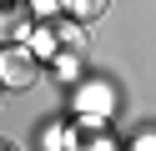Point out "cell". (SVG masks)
<instances>
[{
	"instance_id": "obj_8",
	"label": "cell",
	"mask_w": 156,
	"mask_h": 151,
	"mask_svg": "<svg viewBox=\"0 0 156 151\" xmlns=\"http://www.w3.org/2000/svg\"><path fill=\"white\" fill-rule=\"evenodd\" d=\"M0 151H10V146H0Z\"/></svg>"
},
{
	"instance_id": "obj_5",
	"label": "cell",
	"mask_w": 156,
	"mask_h": 151,
	"mask_svg": "<svg viewBox=\"0 0 156 151\" xmlns=\"http://www.w3.org/2000/svg\"><path fill=\"white\" fill-rule=\"evenodd\" d=\"M30 20H35L30 5L0 0V45H5V40H25V35H30Z\"/></svg>"
},
{
	"instance_id": "obj_3",
	"label": "cell",
	"mask_w": 156,
	"mask_h": 151,
	"mask_svg": "<svg viewBox=\"0 0 156 151\" xmlns=\"http://www.w3.org/2000/svg\"><path fill=\"white\" fill-rule=\"evenodd\" d=\"M116 106V91L106 86V81H86V86H76V116H101Z\"/></svg>"
},
{
	"instance_id": "obj_1",
	"label": "cell",
	"mask_w": 156,
	"mask_h": 151,
	"mask_svg": "<svg viewBox=\"0 0 156 151\" xmlns=\"http://www.w3.org/2000/svg\"><path fill=\"white\" fill-rule=\"evenodd\" d=\"M25 45H30L41 60L66 56V50H76V56H81V50H86V35H81V25H76V20H45V25H30Z\"/></svg>"
},
{
	"instance_id": "obj_7",
	"label": "cell",
	"mask_w": 156,
	"mask_h": 151,
	"mask_svg": "<svg viewBox=\"0 0 156 151\" xmlns=\"http://www.w3.org/2000/svg\"><path fill=\"white\" fill-rule=\"evenodd\" d=\"M131 151H156V131H146V136H136V146Z\"/></svg>"
},
{
	"instance_id": "obj_6",
	"label": "cell",
	"mask_w": 156,
	"mask_h": 151,
	"mask_svg": "<svg viewBox=\"0 0 156 151\" xmlns=\"http://www.w3.org/2000/svg\"><path fill=\"white\" fill-rule=\"evenodd\" d=\"M61 10H66L71 20H96V15L106 10V0H61Z\"/></svg>"
},
{
	"instance_id": "obj_2",
	"label": "cell",
	"mask_w": 156,
	"mask_h": 151,
	"mask_svg": "<svg viewBox=\"0 0 156 151\" xmlns=\"http://www.w3.org/2000/svg\"><path fill=\"white\" fill-rule=\"evenodd\" d=\"M35 70H41V56H35L25 40H10V45H0V86H35Z\"/></svg>"
},
{
	"instance_id": "obj_4",
	"label": "cell",
	"mask_w": 156,
	"mask_h": 151,
	"mask_svg": "<svg viewBox=\"0 0 156 151\" xmlns=\"http://www.w3.org/2000/svg\"><path fill=\"white\" fill-rule=\"evenodd\" d=\"M76 121H81V136L71 131V141H66L71 151H121V146H116V136H106V131H101V116H76Z\"/></svg>"
}]
</instances>
